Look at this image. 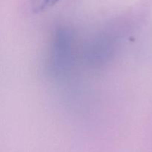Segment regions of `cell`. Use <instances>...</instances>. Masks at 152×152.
Segmentation results:
<instances>
[{"instance_id": "cell-1", "label": "cell", "mask_w": 152, "mask_h": 152, "mask_svg": "<svg viewBox=\"0 0 152 152\" xmlns=\"http://www.w3.org/2000/svg\"><path fill=\"white\" fill-rule=\"evenodd\" d=\"M34 12H39L50 6L49 0H30Z\"/></svg>"}, {"instance_id": "cell-2", "label": "cell", "mask_w": 152, "mask_h": 152, "mask_svg": "<svg viewBox=\"0 0 152 152\" xmlns=\"http://www.w3.org/2000/svg\"><path fill=\"white\" fill-rule=\"evenodd\" d=\"M59 1V0H49V1H50V6L53 5V4H56L57 1Z\"/></svg>"}]
</instances>
